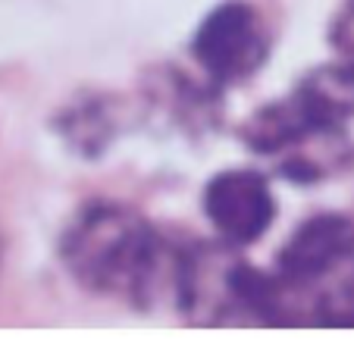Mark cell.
Returning <instances> with one entry per match:
<instances>
[{"label": "cell", "mask_w": 354, "mask_h": 357, "mask_svg": "<svg viewBox=\"0 0 354 357\" xmlns=\"http://www.w3.org/2000/svg\"><path fill=\"white\" fill-rule=\"evenodd\" d=\"M330 41L336 47V54L348 66H354V0H345L339 6L336 19H332V29H330Z\"/></svg>", "instance_id": "obj_5"}, {"label": "cell", "mask_w": 354, "mask_h": 357, "mask_svg": "<svg viewBox=\"0 0 354 357\" xmlns=\"http://www.w3.org/2000/svg\"><path fill=\"white\" fill-rule=\"evenodd\" d=\"M270 44L273 35L263 13L248 0H226L207 13L192 50L213 82L238 85L267 63Z\"/></svg>", "instance_id": "obj_3"}, {"label": "cell", "mask_w": 354, "mask_h": 357, "mask_svg": "<svg viewBox=\"0 0 354 357\" xmlns=\"http://www.w3.org/2000/svg\"><path fill=\"white\" fill-rule=\"evenodd\" d=\"M204 213L229 245H254L276 220V197L270 182L251 169H229L207 182Z\"/></svg>", "instance_id": "obj_4"}, {"label": "cell", "mask_w": 354, "mask_h": 357, "mask_svg": "<svg viewBox=\"0 0 354 357\" xmlns=\"http://www.w3.org/2000/svg\"><path fill=\"white\" fill-rule=\"evenodd\" d=\"M270 326H354V220L301 222L267 276Z\"/></svg>", "instance_id": "obj_2"}, {"label": "cell", "mask_w": 354, "mask_h": 357, "mask_svg": "<svg viewBox=\"0 0 354 357\" xmlns=\"http://www.w3.org/2000/svg\"><path fill=\"white\" fill-rule=\"evenodd\" d=\"M63 264L79 285L144 304L163 282L173 289L179 251L125 204H85L63 235Z\"/></svg>", "instance_id": "obj_1"}]
</instances>
